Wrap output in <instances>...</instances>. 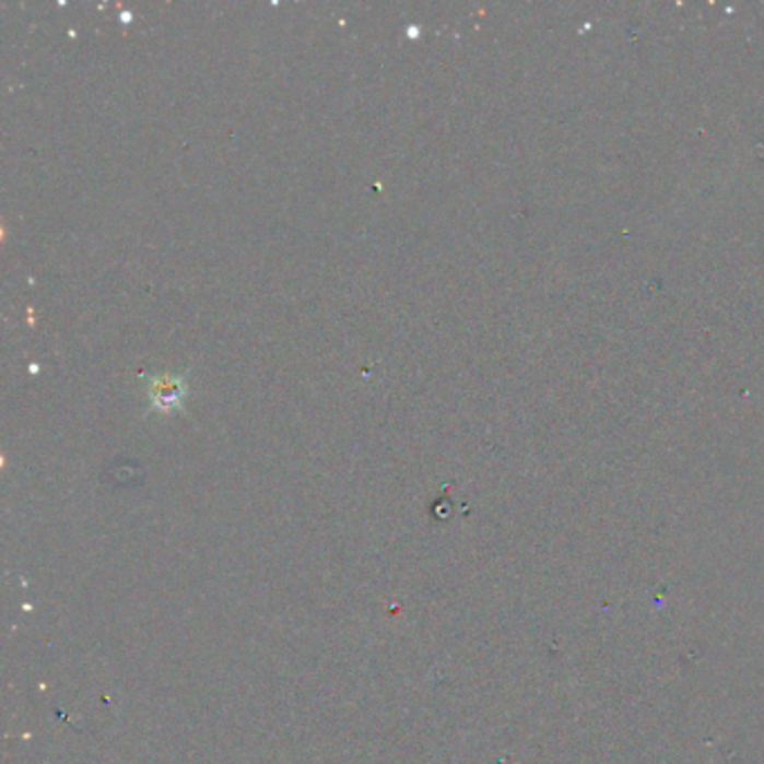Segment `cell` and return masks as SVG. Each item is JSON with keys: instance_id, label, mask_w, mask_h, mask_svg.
Instances as JSON below:
<instances>
[{"instance_id": "1", "label": "cell", "mask_w": 764, "mask_h": 764, "mask_svg": "<svg viewBox=\"0 0 764 764\" xmlns=\"http://www.w3.org/2000/svg\"><path fill=\"white\" fill-rule=\"evenodd\" d=\"M185 395H187V384H185V379H179V377L162 375V377H153L149 381L151 403H153V409L160 413H171V411L183 407Z\"/></svg>"}]
</instances>
